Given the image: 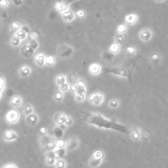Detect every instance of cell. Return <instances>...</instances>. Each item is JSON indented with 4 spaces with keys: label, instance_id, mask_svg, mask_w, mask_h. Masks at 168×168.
Here are the masks:
<instances>
[{
    "label": "cell",
    "instance_id": "ab89813d",
    "mask_svg": "<svg viewBox=\"0 0 168 168\" xmlns=\"http://www.w3.org/2000/svg\"><path fill=\"white\" fill-rule=\"evenodd\" d=\"M152 61L154 63H158L159 61V57L158 54H154L152 57Z\"/></svg>",
    "mask_w": 168,
    "mask_h": 168
},
{
    "label": "cell",
    "instance_id": "4fadbf2b",
    "mask_svg": "<svg viewBox=\"0 0 168 168\" xmlns=\"http://www.w3.org/2000/svg\"><path fill=\"white\" fill-rule=\"evenodd\" d=\"M55 156L57 159L63 158L66 154V148H56L54 150Z\"/></svg>",
    "mask_w": 168,
    "mask_h": 168
},
{
    "label": "cell",
    "instance_id": "ffe728a7",
    "mask_svg": "<svg viewBox=\"0 0 168 168\" xmlns=\"http://www.w3.org/2000/svg\"><path fill=\"white\" fill-rule=\"evenodd\" d=\"M63 19L65 21H71L74 19V13L71 11H66L63 13Z\"/></svg>",
    "mask_w": 168,
    "mask_h": 168
},
{
    "label": "cell",
    "instance_id": "277c9868",
    "mask_svg": "<svg viewBox=\"0 0 168 168\" xmlns=\"http://www.w3.org/2000/svg\"><path fill=\"white\" fill-rule=\"evenodd\" d=\"M104 95L100 92L92 93L89 98V101L91 105L95 106H99L104 101Z\"/></svg>",
    "mask_w": 168,
    "mask_h": 168
},
{
    "label": "cell",
    "instance_id": "484cf974",
    "mask_svg": "<svg viewBox=\"0 0 168 168\" xmlns=\"http://www.w3.org/2000/svg\"><path fill=\"white\" fill-rule=\"evenodd\" d=\"M16 37L19 38L20 40H24L26 38V33L21 30H19L17 32L15 33Z\"/></svg>",
    "mask_w": 168,
    "mask_h": 168
},
{
    "label": "cell",
    "instance_id": "bcb514c9",
    "mask_svg": "<svg viewBox=\"0 0 168 168\" xmlns=\"http://www.w3.org/2000/svg\"><path fill=\"white\" fill-rule=\"evenodd\" d=\"M21 30H22L23 32H24L26 33L30 32V28L27 26H22L21 27Z\"/></svg>",
    "mask_w": 168,
    "mask_h": 168
},
{
    "label": "cell",
    "instance_id": "f1b7e54d",
    "mask_svg": "<svg viewBox=\"0 0 168 168\" xmlns=\"http://www.w3.org/2000/svg\"><path fill=\"white\" fill-rule=\"evenodd\" d=\"M85 93L75 94V100L77 102H83L85 99Z\"/></svg>",
    "mask_w": 168,
    "mask_h": 168
},
{
    "label": "cell",
    "instance_id": "d590c367",
    "mask_svg": "<svg viewBox=\"0 0 168 168\" xmlns=\"http://www.w3.org/2000/svg\"><path fill=\"white\" fill-rule=\"evenodd\" d=\"M74 124V120H72V117L68 116L67 117V119L66 120L65 123H64V124L66 125V127H70V126H71L73 125Z\"/></svg>",
    "mask_w": 168,
    "mask_h": 168
},
{
    "label": "cell",
    "instance_id": "8fae6325",
    "mask_svg": "<svg viewBox=\"0 0 168 168\" xmlns=\"http://www.w3.org/2000/svg\"><path fill=\"white\" fill-rule=\"evenodd\" d=\"M78 146H79V141H78V139L74 138H72L70 140L68 143H66V147H67L69 150H73L78 148Z\"/></svg>",
    "mask_w": 168,
    "mask_h": 168
},
{
    "label": "cell",
    "instance_id": "9a60e30c",
    "mask_svg": "<svg viewBox=\"0 0 168 168\" xmlns=\"http://www.w3.org/2000/svg\"><path fill=\"white\" fill-rule=\"evenodd\" d=\"M19 74L22 77H27L31 74V69L28 66H23L19 70Z\"/></svg>",
    "mask_w": 168,
    "mask_h": 168
},
{
    "label": "cell",
    "instance_id": "ac0fdd59",
    "mask_svg": "<svg viewBox=\"0 0 168 168\" xmlns=\"http://www.w3.org/2000/svg\"><path fill=\"white\" fill-rule=\"evenodd\" d=\"M54 166L55 168H66V162L63 158H58L56 159Z\"/></svg>",
    "mask_w": 168,
    "mask_h": 168
},
{
    "label": "cell",
    "instance_id": "f6af8a7d",
    "mask_svg": "<svg viewBox=\"0 0 168 168\" xmlns=\"http://www.w3.org/2000/svg\"><path fill=\"white\" fill-rule=\"evenodd\" d=\"M12 1L14 5H16V6H21V5L23 4L22 0H12Z\"/></svg>",
    "mask_w": 168,
    "mask_h": 168
},
{
    "label": "cell",
    "instance_id": "681fc988",
    "mask_svg": "<svg viewBox=\"0 0 168 168\" xmlns=\"http://www.w3.org/2000/svg\"><path fill=\"white\" fill-rule=\"evenodd\" d=\"M58 125V127H59L61 130H63V131H64L66 130V128L67 127L66 126V125L64 124H60V125Z\"/></svg>",
    "mask_w": 168,
    "mask_h": 168
},
{
    "label": "cell",
    "instance_id": "ee69618b",
    "mask_svg": "<svg viewBox=\"0 0 168 168\" xmlns=\"http://www.w3.org/2000/svg\"><path fill=\"white\" fill-rule=\"evenodd\" d=\"M2 168H17V167H16L15 164L9 163L4 165V166L2 167Z\"/></svg>",
    "mask_w": 168,
    "mask_h": 168
},
{
    "label": "cell",
    "instance_id": "7dc6e473",
    "mask_svg": "<svg viewBox=\"0 0 168 168\" xmlns=\"http://www.w3.org/2000/svg\"><path fill=\"white\" fill-rule=\"evenodd\" d=\"M40 133L41 135H44L47 134V129L46 127H41L40 130Z\"/></svg>",
    "mask_w": 168,
    "mask_h": 168
},
{
    "label": "cell",
    "instance_id": "cb8c5ba5",
    "mask_svg": "<svg viewBox=\"0 0 168 168\" xmlns=\"http://www.w3.org/2000/svg\"><path fill=\"white\" fill-rule=\"evenodd\" d=\"M119 106L120 102L119 100L116 99H111L110 101L108 102V106L111 108H117L119 107Z\"/></svg>",
    "mask_w": 168,
    "mask_h": 168
},
{
    "label": "cell",
    "instance_id": "e0dca14e",
    "mask_svg": "<svg viewBox=\"0 0 168 168\" xmlns=\"http://www.w3.org/2000/svg\"><path fill=\"white\" fill-rule=\"evenodd\" d=\"M11 105L15 108H18L19 106H21L22 105L21 97L19 96L13 97L11 100Z\"/></svg>",
    "mask_w": 168,
    "mask_h": 168
},
{
    "label": "cell",
    "instance_id": "f5cc1de1",
    "mask_svg": "<svg viewBox=\"0 0 168 168\" xmlns=\"http://www.w3.org/2000/svg\"><path fill=\"white\" fill-rule=\"evenodd\" d=\"M159 1H162V0H159Z\"/></svg>",
    "mask_w": 168,
    "mask_h": 168
},
{
    "label": "cell",
    "instance_id": "60d3db41",
    "mask_svg": "<svg viewBox=\"0 0 168 168\" xmlns=\"http://www.w3.org/2000/svg\"><path fill=\"white\" fill-rule=\"evenodd\" d=\"M127 52L128 55H132L134 54V53H135V49H134L133 47H128V48L127 49Z\"/></svg>",
    "mask_w": 168,
    "mask_h": 168
},
{
    "label": "cell",
    "instance_id": "603a6c76",
    "mask_svg": "<svg viewBox=\"0 0 168 168\" xmlns=\"http://www.w3.org/2000/svg\"><path fill=\"white\" fill-rule=\"evenodd\" d=\"M66 142L63 139H57L55 141V148H66Z\"/></svg>",
    "mask_w": 168,
    "mask_h": 168
},
{
    "label": "cell",
    "instance_id": "8992f818",
    "mask_svg": "<svg viewBox=\"0 0 168 168\" xmlns=\"http://www.w3.org/2000/svg\"><path fill=\"white\" fill-rule=\"evenodd\" d=\"M26 122L28 125L30 126H35L36 125L38 124L39 122V117L38 116L37 114L34 113H32L30 115L26 116Z\"/></svg>",
    "mask_w": 168,
    "mask_h": 168
},
{
    "label": "cell",
    "instance_id": "e575fe53",
    "mask_svg": "<svg viewBox=\"0 0 168 168\" xmlns=\"http://www.w3.org/2000/svg\"><path fill=\"white\" fill-rule=\"evenodd\" d=\"M110 51L114 53H116L120 51V47L117 44L114 43L110 47Z\"/></svg>",
    "mask_w": 168,
    "mask_h": 168
},
{
    "label": "cell",
    "instance_id": "44dd1931",
    "mask_svg": "<svg viewBox=\"0 0 168 168\" xmlns=\"http://www.w3.org/2000/svg\"><path fill=\"white\" fill-rule=\"evenodd\" d=\"M140 37L142 40L147 41L151 37V33L148 30H144L140 33Z\"/></svg>",
    "mask_w": 168,
    "mask_h": 168
},
{
    "label": "cell",
    "instance_id": "52a82bcc",
    "mask_svg": "<svg viewBox=\"0 0 168 168\" xmlns=\"http://www.w3.org/2000/svg\"><path fill=\"white\" fill-rule=\"evenodd\" d=\"M47 155L46 157V164L47 166H51L55 165V163L56 162V159L57 158H55V154H54V150L53 151H49V152H46Z\"/></svg>",
    "mask_w": 168,
    "mask_h": 168
},
{
    "label": "cell",
    "instance_id": "9c48e42d",
    "mask_svg": "<svg viewBox=\"0 0 168 168\" xmlns=\"http://www.w3.org/2000/svg\"><path fill=\"white\" fill-rule=\"evenodd\" d=\"M67 116L63 112L56 113L54 116V121L57 125L64 124L67 119Z\"/></svg>",
    "mask_w": 168,
    "mask_h": 168
},
{
    "label": "cell",
    "instance_id": "3957f363",
    "mask_svg": "<svg viewBox=\"0 0 168 168\" xmlns=\"http://www.w3.org/2000/svg\"><path fill=\"white\" fill-rule=\"evenodd\" d=\"M72 91L75 94H82L86 93V88L85 82L82 79H78L75 81V83L71 87Z\"/></svg>",
    "mask_w": 168,
    "mask_h": 168
},
{
    "label": "cell",
    "instance_id": "ba28073f",
    "mask_svg": "<svg viewBox=\"0 0 168 168\" xmlns=\"http://www.w3.org/2000/svg\"><path fill=\"white\" fill-rule=\"evenodd\" d=\"M21 54L25 58H30L31 57L33 54L34 50L32 49L28 45H26L22 47L21 49Z\"/></svg>",
    "mask_w": 168,
    "mask_h": 168
},
{
    "label": "cell",
    "instance_id": "2e32d148",
    "mask_svg": "<svg viewBox=\"0 0 168 168\" xmlns=\"http://www.w3.org/2000/svg\"><path fill=\"white\" fill-rule=\"evenodd\" d=\"M35 63L39 66H42L46 63V58L43 54H38L35 57Z\"/></svg>",
    "mask_w": 168,
    "mask_h": 168
},
{
    "label": "cell",
    "instance_id": "7402d4cb",
    "mask_svg": "<svg viewBox=\"0 0 168 168\" xmlns=\"http://www.w3.org/2000/svg\"><path fill=\"white\" fill-rule=\"evenodd\" d=\"M20 28H21L20 24L18 23V22H13V23H12V24L11 25L10 33H16L19 30H20Z\"/></svg>",
    "mask_w": 168,
    "mask_h": 168
},
{
    "label": "cell",
    "instance_id": "5bb4252c",
    "mask_svg": "<svg viewBox=\"0 0 168 168\" xmlns=\"http://www.w3.org/2000/svg\"><path fill=\"white\" fill-rule=\"evenodd\" d=\"M64 131L63 130L58 127V125L56 126V127L53 129V134L56 139H61L64 135Z\"/></svg>",
    "mask_w": 168,
    "mask_h": 168
},
{
    "label": "cell",
    "instance_id": "f35d334b",
    "mask_svg": "<svg viewBox=\"0 0 168 168\" xmlns=\"http://www.w3.org/2000/svg\"><path fill=\"white\" fill-rule=\"evenodd\" d=\"M58 9H59L60 11H63V10H65L66 8H67V6L65 5V4H64L63 3H59V4H58Z\"/></svg>",
    "mask_w": 168,
    "mask_h": 168
},
{
    "label": "cell",
    "instance_id": "30bf717a",
    "mask_svg": "<svg viewBox=\"0 0 168 168\" xmlns=\"http://www.w3.org/2000/svg\"><path fill=\"white\" fill-rule=\"evenodd\" d=\"M4 139L5 141H15V140H16L18 139V135L15 131H13L12 130H8L4 133Z\"/></svg>",
    "mask_w": 168,
    "mask_h": 168
},
{
    "label": "cell",
    "instance_id": "7c38bea8",
    "mask_svg": "<svg viewBox=\"0 0 168 168\" xmlns=\"http://www.w3.org/2000/svg\"><path fill=\"white\" fill-rule=\"evenodd\" d=\"M100 71H101V67L98 64H92L91 65L89 66V72L90 73L93 75H97L99 74Z\"/></svg>",
    "mask_w": 168,
    "mask_h": 168
},
{
    "label": "cell",
    "instance_id": "d6986e66",
    "mask_svg": "<svg viewBox=\"0 0 168 168\" xmlns=\"http://www.w3.org/2000/svg\"><path fill=\"white\" fill-rule=\"evenodd\" d=\"M55 82H56V84H57V85L59 86L61 85H62V84L66 82V78L65 75L63 74L58 75L56 77Z\"/></svg>",
    "mask_w": 168,
    "mask_h": 168
},
{
    "label": "cell",
    "instance_id": "7bdbcfd3",
    "mask_svg": "<svg viewBox=\"0 0 168 168\" xmlns=\"http://www.w3.org/2000/svg\"><path fill=\"white\" fill-rule=\"evenodd\" d=\"M125 30H126V27L124 25H120V26H119L118 28H117V31L120 33H124Z\"/></svg>",
    "mask_w": 168,
    "mask_h": 168
},
{
    "label": "cell",
    "instance_id": "d4e9b609",
    "mask_svg": "<svg viewBox=\"0 0 168 168\" xmlns=\"http://www.w3.org/2000/svg\"><path fill=\"white\" fill-rule=\"evenodd\" d=\"M24 113L26 116L30 115V114L33 113V108L32 107V106L29 104L25 105L24 108Z\"/></svg>",
    "mask_w": 168,
    "mask_h": 168
},
{
    "label": "cell",
    "instance_id": "4dcf8cb0",
    "mask_svg": "<svg viewBox=\"0 0 168 168\" xmlns=\"http://www.w3.org/2000/svg\"><path fill=\"white\" fill-rule=\"evenodd\" d=\"M137 20V16L135 15H130L127 16L126 21L129 24H133Z\"/></svg>",
    "mask_w": 168,
    "mask_h": 168
},
{
    "label": "cell",
    "instance_id": "7a4b0ae2",
    "mask_svg": "<svg viewBox=\"0 0 168 168\" xmlns=\"http://www.w3.org/2000/svg\"><path fill=\"white\" fill-rule=\"evenodd\" d=\"M105 154L101 150H97L93 153L89 161V166L91 168H97L101 164Z\"/></svg>",
    "mask_w": 168,
    "mask_h": 168
},
{
    "label": "cell",
    "instance_id": "f907efd6",
    "mask_svg": "<svg viewBox=\"0 0 168 168\" xmlns=\"http://www.w3.org/2000/svg\"><path fill=\"white\" fill-rule=\"evenodd\" d=\"M30 36H31L32 40H35V39L37 38V34H36V33L33 32V33H31V35H30Z\"/></svg>",
    "mask_w": 168,
    "mask_h": 168
},
{
    "label": "cell",
    "instance_id": "1f68e13d",
    "mask_svg": "<svg viewBox=\"0 0 168 168\" xmlns=\"http://www.w3.org/2000/svg\"><path fill=\"white\" fill-rule=\"evenodd\" d=\"M46 63L49 66H52L55 63V58L53 56H49L47 57L46 59Z\"/></svg>",
    "mask_w": 168,
    "mask_h": 168
},
{
    "label": "cell",
    "instance_id": "6da1fadb",
    "mask_svg": "<svg viewBox=\"0 0 168 168\" xmlns=\"http://www.w3.org/2000/svg\"><path fill=\"white\" fill-rule=\"evenodd\" d=\"M55 141V139L49 135H41L40 140L41 149L46 152L55 150L56 149Z\"/></svg>",
    "mask_w": 168,
    "mask_h": 168
},
{
    "label": "cell",
    "instance_id": "83f0119b",
    "mask_svg": "<svg viewBox=\"0 0 168 168\" xmlns=\"http://www.w3.org/2000/svg\"><path fill=\"white\" fill-rule=\"evenodd\" d=\"M21 40L16 37H13L10 41V44L13 47H17L20 45Z\"/></svg>",
    "mask_w": 168,
    "mask_h": 168
},
{
    "label": "cell",
    "instance_id": "8d00e7d4",
    "mask_svg": "<svg viewBox=\"0 0 168 168\" xmlns=\"http://www.w3.org/2000/svg\"><path fill=\"white\" fill-rule=\"evenodd\" d=\"M9 5V1L8 0H0V7L5 9Z\"/></svg>",
    "mask_w": 168,
    "mask_h": 168
},
{
    "label": "cell",
    "instance_id": "b9f144b4",
    "mask_svg": "<svg viewBox=\"0 0 168 168\" xmlns=\"http://www.w3.org/2000/svg\"><path fill=\"white\" fill-rule=\"evenodd\" d=\"M4 85H5V82H4V79L1 78H0V93L4 90Z\"/></svg>",
    "mask_w": 168,
    "mask_h": 168
},
{
    "label": "cell",
    "instance_id": "5b68a950",
    "mask_svg": "<svg viewBox=\"0 0 168 168\" xmlns=\"http://www.w3.org/2000/svg\"><path fill=\"white\" fill-rule=\"evenodd\" d=\"M7 120L11 124H15L19 120V113L16 110H12L7 114Z\"/></svg>",
    "mask_w": 168,
    "mask_h": 168
},
{
    "label": "cell",
    "instance_id": "f546056e",
    "mask_svg": "<svg viewBox=\"0 0 168 168\" xmlns=\"http://www.w3.org/2000/svg\"><path fill=\"white\" fill-rule=\"evenodd\" d=\"M58 87H59V90L61 92H63V93H64V92L68 91L70 89V85L67 82L62 84V85H61Z\"/></svg>",
    "mask_w": 168,
    "mask_h": 168
},
{
    "label": "cell",
    "instance_id": "d6a6232c",
    "mask_svg": "<svg viewBox=\"0 0 168 168\" xmlns=\"http://www.w3.org/2000/svg\"><path fill=\"white\" fill-rule=\"evenodd\" d=\"M131 137L134 140H139V139L141 138V133H140L139 131L138 130L133 131L132 135H131Z\"/></svg>",
    "mask_w": 168,
    "mask_h": 168
},
{
    "label": "cell",
    "instance_id": "c3c4849f",
    "mask_svg": "<svg viewBox=\"0 0 168 168\" xmlns=\"http://www.w3.org/2000/svg\"><path fill=\"white\" fill-rule=\"evenodd\" d=\"M77 15H78V16H79V17L82 18V17H83L84 16H85V13H84L83 11H79V12H78Z\"/></svg>",
    "mask_w": 168,
    "mask_h": 168
},
{
    "label": "cell",
    "instance_id": "836d02e7",
    "mask_svg": "<svg viewBox=\"0 0 168 168\" xmlns=\"http://www.w3.org/2000/svg\"><path fill=\"white\" fill-rule=\"evenodd\" d=\"M28 46L31 47L32 49H33V50H35L38 48V42L36 41V40H31L29 41Z\"/></svg>",
    "mask_w": 168,
    "mask_h": 168
},
{
    "label": "cell",
    "instance_id": "74e56055",
    "mask_svg": "<svg viewBox=\"0 0 168 168\" xmlns=\"http://www.w3.org/2000/svg\"><path fill=\"white\" fill-rule=\"evenodd\" d=\"M116 41L117 43H124V36L122 34H120L118 35L116 37Z\"/></svg>",
    "mask_w": 168,
    "mask_h": 168
},
{
    "label": "cell",
    "instance_id": "4316f807",
    "mask_svg": "<svg viewBox=\"0 0 168 168\" xmlns=\"http://www.w3.org/2000/svg\"><path fill=\"white\" fill-rule=\"evenodd\" d=\"M54 99L57 102H61L63 99V93L60 90L56 92L54 95Z\"/></svg>",
    "mask_w": 168,
    "mask_h": 168
},
{
    "label": "cell",
    "instance_id": "816d5d0a",
    "mask_svg": "<svg viewBox=\"0 0 168 168\" xmlns=\"http://www.w3.org/2000/svg\"><path fill=\"white\" fill-rule=\"evenodd\" d=\"M0 99H1V94H0Z\"/></svg>",
    "mask_w": 168,
    "mask_h": 168
}]
</instances>
